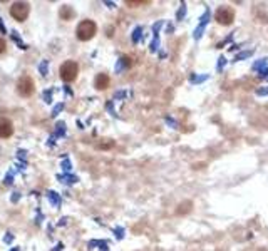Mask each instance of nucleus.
I'll return each mask as SVG.
<instances>
[{
  "instance_id": "nucleus-1",
  "label": "nucleus",
  "mask_w": 268,
  "mask_h": 251,
  "mask_svg": "<svg viewBox=\"0 0 268 251\" xmlns=\"http://www.w3.org/2000/svg\"><path fill=\"white\" fill-rule=\"evenodd\" d=\"M96 30H98V25L94 24L92 20H82L76 29V34H77V39L79 40H91L94 37Z\"/></svg>"
},
{
  "instance_id": "nucleus-2",
  "label": "nucleus",
  "mask_w": 268,
  "mask_h": 251,
  "mask_svg": "<svg viewBox=\"0 0 268 251\" xmlns=\"http://www.w3.org/2000/svg\"><path fill=\"white\" fill-rule=\"evenodd\" d=\"M77 72H79V67H77L76 62L72 61H67L64 62L59 69V74H61V79L66 81V82H72L74 79L77 77Z\"/></svg>"
},
{
  "instance_id": "nucleus-3",
  "label": "nucleus",
  "mask_w": 268,
  "mask_h": 251,
  "mask_svg": "<svg viewBox=\"0 0 268 251\" xmlns=\"http://www.w3.org/2000/svg\"><path fill=\"white\" fill-rule=\"evenodd\" d=\"M34 81L29 76H22L20 79L17 81V92L22 95V97H29V95L34 94Z\"/></svg>"
},
{
  "instance_id": "nucleus-4",
  "label": "nucleus",
  "mask_w": 268,
  "mask_h": 251,
  "mask_svg": "<svg viewBox=\"0 0 268 251\" xmlns=\"http://www.w3.org/2000/svg\"><path fill=\"white\" fill-rule=\"evenodd\" d=\"M29 12H30V5L25 2H15L10 7V15L18 22H24L27 19V15H29Z\"/></svg>"
},
{
  "instance_id": "nucleus-5",
  "label": "nucleus",
  "mask_w": 268,
  "mask_h": 251,
  "mask_svg": "<svg viewBox=\"0 0 268 251\" xmlns=\"http://www.w3.org/2000/svg\"><path fill=\"white\" fill-rule=\"evenodd\" d=\"M215 19L221 25H230L233 22V19H235V10H233L232 7L223 5V7H220L218 10H216Z\"/></svg>"
},
{
  "instance_id": "nucleus-6",
  "label": "nucleus",
  "mask_w": 268,
  "mask_h": 251,
  "mask_svg": "<svg viewBox=\"0 0 268 251\" xmlns=\"http://www.w3.org/2000/svg\"><path fill=\"white\" fill-rule=\"evenodd\" d=\"M13 132V126L8 119H0V138H10Z\"/></svg>"
},
{
  "instance_id": "nucleus-7",
  "label": "nucleus",
  "mask_w": 268,
  "mask_h": 251,
  "mask_svg": "<svg viewBox=\"0 0 268 251\" xmlns=\"http://www.w3.org/2000/svg\"><path fill=\"white\" fill-rule=\"evenodd\" d=\"M96 87L99 90H104L109 87V76L108 74H99L96 77Z\"/></svg>"
},
{
  "instance_id": "nucleus-8",
  "label": "nucleus",
  "mask_w": 268,
  "mask_h": 251,
  "mask_svg": "<svg viewBox=\"0 0 268 251\" xmlns=\"http://www.w3.org/2000/svg\"><path fill=\"white\" fill-rule=\"evenodd\" d=\"M59 15H61V19H64V20H71L72 17H74L72 7H69V5L61 7V12H59Z\"/></svg>"
},
{
  "instance_id": "nucleus-9",
  "label": "nucleus",
  "mask_w": 268,
  "mask_h": 251,
  "mask_svg": "<svg viewBox=\"0 0 268 251\" xmlns=\"http://www.w3.org/2000/svg\"><path fill=\"white\" fill-rule=\"evenodd\" d=\"M12 39L15 40V42H17L18 45H20V49H27V45L22 44V40H20V37H18V34H17V32H12Z\"/></svg>"
},
{
  "instance_id": "nucleus-10",
  "label": "nucleus",
  "mask_w": 268,
  "mask_h": 251,
  "mask_svg": "<svg viewBox=\"0 0 268 251\" xmlns=\"http://www.w3.org/2000/svg\"><path fill=\"white\" fill-rule=\"evenodd\" d=\"M149 3V0H144V2H131V0H128L126 5H147Z\"/></svg>"
},
{
  "instance_id": "nucleus-11",
  "label": "nucleus",
  "mask_w": 268,
  "mask_h": 251,
  "mask_svg": "<svg viewBox=\"0 0 268 251\" xmlns=\"http://www.w3.org/2000/svg\"><path fill=\"white\" fill-rule=\"evenodd\" d=\"M5 47H7V45H5V40H3L2 37H0V54H2V52H5Z\"/></svg>"
},
{
  "instance_id": "nucleus-12",
  "label": "nucleus",
  "mask_w": 268,
  "mask_h": 251,
  "mask_svg": "<svg viewBox=\"0 0 268 251\" xmlns=\"http://www.w3.org/2000/svg\"><path fill=\"white\" fill-rule=\"evenodd\" d=\"M50 201H55V203H59V199H57V196H55V193H50Z\"/></svg>"
},
{
  "instance_id": "nucleus-13",
  "label": "nucleus",
  "mask_w": 268,
  "mask_h": 251,
  "mask_svg": "<svg viewBox=\"0 0 268 251\" xmlns=\"http://www.w3.org/2000/svg\"><path fill=\"white\" fill-rule=\"evenodd\" d=\"M12 251H18V250H17V248H15V250H12Z\"/></svg>"
}]
</instances>
